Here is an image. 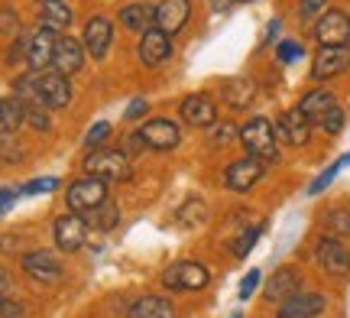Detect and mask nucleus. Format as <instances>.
<instances>
[{
    "mask_svg": "<svg viewBox=\"0 0 350 318\" xmlns=\"http://www.w3.org/2000/svg\"><path fill=\"white\" fill-rule=\"evenodd\" d=\"M240 143L247 146V153L262 159V163H279V137L275 127L266 117H253L240 130Z\"/></svg>",
    "mask_w": 350,
    "mask_h": 318,
    "instance_id": "obj_1",
    "label": "nucleus"
},
{
    "mask_svg": "<svg viewBox=\"0 0 350 318\" xmlns=\"http://www.w3.org/2000/svg\"><path fill=\"white\" fill-rule=\"evenodd\" d=\"M85 172L104 182H126L130 178V156L124 150H91L85 156Z\"/></svg>",
    "mask_w": 350,
    "mask_h": 318,
    "instance_id": "obj_2",
    "label": "nucleus"
},
{
    "mask_svg": "<svg viewBox=\"0 0 350 318\" xmlns=\"http://www.w3.org/2000/svg\"><path fill=\"white\" fill-rule=\"evenodd\" d=\"M107 185L98 176H85V178H75L68 189H65V204L75 211V215H85L91 208H98L100 202H107Z\"/></svg>",
    "mask_w": 350,
    "mask_h": 318,
    "instance_id": "obj_3",
    "label": "nucleus"
},
{
    "mask_svg": "<svg viewBox=\"0 0 350 318\" xmlns=\"http://www.w3.org/2000/svg\"><path fill=\"white\" fill-rule=\"evenodd\" d=\"M211 282V273L195 263V260H175L172 267L163 269V286L165 289H178V293H198Z\"/></svg>",
    "mask_w": 350,
    "mask_h": 318,
    "instance_id": "obj_4",
    "label": "nucleus"
},
{
    "mask_svg": "<svg viewBox=\"0 0 350 318\" xmlns=\"http://www.w3.org/2000/svg\"><path fill=\"white\" fill-rule=\"evenodd\" d=\"M88 221L75 211H68V215L55 217V224H52V237H55V247L62 250V254H75L81 250L88 241Z\"/></svg>",
    "mask_w": 350,
    "mask_h": 318,
    "instance_id": "obj_5",
    "label": "nucleus"
},
{
    "mask_svg": "<svg viewBox=\"0 0 350 318\" xmlns=\"http://www.w3.org/2000/svg\"><path fill=\"white\" fill-rule=\"evenodd\" d=\"M36 85L39 98L49 111H65L72 104V85H68V75H62V72H55V68L36 72Z\"/></svg>",
    "mask_w": 350,
    "mask_h": 318,
    "instance_id": "obj_6",
    "label": "nucleus"
},
{
    "mask_svg": "<svg viewBox=\"0 0 350 318\" xmlns=\"http://www.w3.org/2000/svg\"><path fill=\"white\" fill-rule=\"evenodd\" d=\"M262 172H266V163L262 159H256V156H243V159H234V163L224 169V185L230 191H250L256 182L262 178Z\"/></svg>",
    "mask_w": 350,
    "mask_h": 318,
    "instance_id": "obj_7",
    "label": "nucleus"
},
{
    "mask_svg": "<svg viewBox=\"0 0 350 318\" xmlns=\"http://www.w3.org/2000/svg\"><path fill=\"white\" fill-rule=\"evenodd\" d=\"M314 39L321 46H350V13L325 10L314 23Z\"/></svg>",
    "mask_w": 350,
    "mask_h": 318,
    "instance_id": "obj_8",
    "label": "nucleus"
},
{
    "mask_svg": "<svg viewBox=\"0 0 350 318\" xmlns=\"http://www.w3.org/2000/svg\"><path fill=\"white\" fill-rule=\"evenodd\" d=\"M139 137H143V143H146V150H159V153H165V150H175V146L182 143V130H178L175 120L152 117V120H146V124L139 127Z\"/></svg>",
    "mask_w": 350,
    "mask_h": 318,
    "instance_id": "obj_9",
    "label": "nucleus"
},
{
    "mask_svg": "<svg viewBox=\"0 0 350 318\" xmlns=\"http://www.w3.org/2000/svg\"><path fill=\"white\" fill-rule=\"evenodd\" d=\"M314 260H318V267L325 269L327 276H347L350 273V250L338 237H321L318 247H314Z\"/></svg>",
    "mask_w": 350,
    "mask_h": 318,
    "instance_id": "obj_10",
    "label": "nucleus"
},
{
    "mask_svg": "<svg viewBox=\"0 0 350 318\" xmlns=\"http://www.w3.org/2000/svg\"><path fill=\"white\" fill-rule=\"evenodd\" d=\"M20 267H23V273L29 280L42 282V286H52V282L62 280V263L49 250H29V254H23Z\"/></svg>",
    "mask_w": 350,
    "mask_h": 318,
    "instance_id": "obj_11",
    "label": "nucleus"
},
{
    "mask_svg": "<svg viewBox=\"0 0 350 318\" xmlns=\"http://www.w3.org/2000/svg\"><path fill=\"white\" fill-rule=\"evenodd\" d=\"M347 68H350V46H321L318 55H314L312 78L314 81H327V78H338Z\"/></svg>",
    "mask_w": 350,
    "mask_h": 318,
    "instance_id": "obj_12",
    "label": "nucleus"
},
{
    "mask_svg": "<svg viewBox=\"0 0 350 318\" xmlns=\"http://www.w3.org/2000/svg\"><path fill=\"white\" fill-rule=\"evenodd\" d=\"M275 137L288 146H305V143L312 140V120L301 114L299 107H292L286 114H279L275 120Z\"/></svg>",
    "mask_w": 350,
    "mask_h": 318,
    "instance_id": "obj_13",
    "label": "nucleus"
},
{
    "mask_svg": "<svg viewBox=\"0 0 350 318\" xmlns=\"http://www.w3.org/2000/svg\"><path fill=\"white\" fill-rule=\"evenodd\" d=\"M327 308V299L318 293H295L288 295V299H282L279 302V312H275V318H318L321 312Z\"/></svg>",
    "mask_w": 350,
    "mask_h": 318,
    "instance_id": "obj_14",
    "label": "nucleus"
},
{
    "mask_svg": "<svg viewBox=\"0 0 350 318\" xmlns=\"http://www.w3.org/2000/svg\"><path fill=\"white\" fill-rule=\"evenodd\" d=\"M188 16H191V3H188V0H159V3H156V20H152V26H159L163 33L175 36V33L185 29Z\"/></svg>",
    "mask_w": 350,
    "mask_h": 318,
    "instance_id": "obj_15",
    "label": "nucleus"
},
{
    "mask_svg": "<svg viewBox=\"0 0 350 318\" xmlns=\"http://www.w3.org/2000/svg\"><path fill=\"white\" fill-rule=\"evenodd\" d=\"M85 65V42L75 36H59L55 39V55H52V68L62 75H75Z\"/></svg>",
    "mask_w": 350,
    "mask_h": 318,
    "instance_id": "obj_16",
    "label": "nucleus"
},
{
    "mask_svg": "<svg viewBox=\"0 0 350 318\" xmlns=\"http://www.w3.org/2000/svg\"><path fill=\"white\" fill-rule=\"evenodd\" d=\"M169 55H172L169 33H163L159 26H150V29L139 36V62L150 65V68H156V65H163Z\"/></svg>",
    "mask_w": 350,
    "mask_h": 318,
    "instance_id": "obj_17",
    "label": "nucleus"
},
{
    "mask_svg": "<svg viewBox=\"0 0 350 318\" xmlns=\"http://www.w3.org/2000/svg\"><path fill=\"white\" fill-rule=\"evenodd\" d=\"M178 111H182V120L191 124V127H211L214 120H217V104H214L211 94H188L185 101L178 104Z\"/></svg>",
    "mask_w": 350,
    "mask_h": 318,
    "instance_id": "obj_18",
    "label": "nucleus"
},
{
    "mask_svg": "<svg viewBox=\"0 0 350 318\" xmlns=\"http://www.w3.org/2000/svg\"><path fill=\"white\" fill-rule=\"evenodd\" d=\"M81 42H85L88 55L104 59V55H107V49H111V42H113V23L107 20V16H91V20H88V26H85V36H81Z\"/></svg>",
    "mask_w": 350,
    "mask_h": 318,
    "instance_id": "obj_19",
    "label": "nucleus"
},
{
    "mask_svg": "<svg viewBox=\"0 0 350 318\" xmlns=\"http://www.w3.org/2000/svg\"><path fill=\"white\" fill-rule=\"evenodd\" d=\"M55 39H59V33H52V29H42V26H39L36 33L29 36L26 65H29L33 72H46V68L52 65V55H55Z\"/></svg>",
    "mask_w": 350,
    "mask_h": 318,
    "instance_id": "obj_20",
    "label": "nucleus"
},
{
    "mask_svg": "<svg viewBox=\"0 0 350 318\" xmlns=\"http://www.w3.org/2000/svg\"><path fill=\"white\" fill-rule=\"evenodd\" d=\"M301 286V273L295 267H279L269 276V282H266V289H262V295H266V302H282V299H288V295H295Z\"/></svg>",
    "mask_w": 350,
    "mask_h": 318,
    "instance_id": "obj_21",
    "label": "nucleus"
},
{
    "mask_svg": "<svg viewBox=\"0 0 350 318\" xmlns=\"http://www.w3.org/2000/svg\"><path fill=\"white\" fill-rule=\"evenodd\" d=\"M39 26L52 33H65L72 26V7L65 0H42L39 7Z\"/></svg>",
    "mask_w": 350,
    "mask_h": 318,
    "instance_id": "obj_22",
    "label": "nucleus"
},
{
    "mask_svg": "<svg viewBox=\"0 0 350 318\" xmlns=\"http://www.w3.org/2000/svg\"><path fill=\"white\" fill-rule=\"evenodd\" d=\"M221 94H224V101L234 107V111H247L256 98V85H253L250 78H227L224 85H221Z\"/></svg>",
    "mask_w": 350,
    "mask_h": 318,
    "instance_id": "obj_23",
    "label": "nucleus"
},
{
    "mask_svg": "<svg viewBox=\"0 0 350 318\" xmlns=\"http://www.w3.org/2000/svg\"><path fill=\"white\" fill-rule=\"evenodd\" d=\"M117 20L130 33H146L152 20H156V7H150V3H126V7H120Z\"/></svg>",
    "mask_w": 350,
    "mask_h": 318,
    "instance_id": "obj_24",
    "label": "nucleus"
},
{
    "mask_svg": "<svg viewBox=\"0 0 350 318\" xmlns=\"http://www.w3.org/2000/svg\"><path fill=\"white\" fill-rule=\"evenodd\" d=\"M126 318H175V306L163 295H143L126 308Z\"/></svg>",
    "mask_w": 350,
    "mask_h": 318,
    "instance_id": "obj_25",
    "label": "nucleus"
},
{
    "mask_svg": "<svg viewBox=\"0 0 350 318\" xmlns=\"http://www.w3.org/2000/svg\"><path fill=\"white\" fill-rule=\"evenodd\" d=\"M334 104H338V98H334V91H327V88H314V91H308V94H305V98L299 101V111H301L305 117H308L312 124H318V120H321V117H325L327 111L334 107Z\"/></svg>",
    "mask_w": 350,
    "mask_h": 318,
    "instance_id": "obj_26",
    "label": "nucleus"
},
{
    "mask_svg": "<svg viewBox=\"0 0 350 318\" xmlns=\"http://www.w3.org/2000/svg\"><path fill=\"white\" fill-rule=\"evenodd\" d=\"M26 124V111L20 98H0V137H13Z\"/></svg>",
    "mask_w": 350,
    "mask_h": 318,
    "instance_id": "obj_27",
    "label": "nucleus"
},
{
    "mask_svg": "<svg viewBox=\"0 0 350 318\" xmlns=\"http://www.w3.org/2000/svg\"><path fill=\"white\" fill-rule=\"evenodd\" d=\"M88 221V228L91 230H98V234H104V230H111L117 228V221H120V208L107 198V202H100L98 208H91V211H85L81 215Z\"/></svg>",
    "mask_w": 350,
    "mask_h": 318,
    "instance_id": "obj_28",
    "label": "nucleus"
},
{
    "mask_svg": "<svg viewBox=\"0 0 350 318\" xmlns=\"http://www.w3.org/2000/svg\"><path fill=\"white\" fill-rule=\"evenodd\" d=\"M325 230L327 237H350V208H331L325 215Z\"/></svg>",
    "mask_w": 350,
    "mask_h": 318,
    "instance_id": "obj_29",
    "label": "nucleus"
},
{
    "mask_svg": "<svg viewBox=\"0 0 350 318\" xmlns=\"http://www.w3.org/2000/svg\"><path fill=\"white\" fill-rule=\"evenodd\" d=\"M175 221H178L182 228H195V224H201V221H204V202H201V198H185V204L178 208Z\"/></svg>",
    "mask_w": 350,
    "mask_h": 318,
    "instance_id": "obj_30",
    "label": "nucleus"
},
{
    "mask_svg": "<svg viewBox=\"0 0 350 318\" xmlns=\"http://www.w3.org/2000/svg\"><path fill=\"white\" fill-rule=\"evenodd\" d=\"M23 111H26V124L33 130H39V133H46V130L52 127V120H49V107L46 104H23Z\"/></svg>",
    "mask_w": 350,
    "mask_h": 318,
    "instance_id": "obj_31",
    "label": "nucleus"
},
{
    "mask_svg": "<svg viewBox=\"0 0 350 318\" xmlns=\"http://www.w3.org/2000/svg\"><path fill=\"white\" fill-rule=\"evenodd\" d=\"M347 163H350V153H347V156H340V159H338V163H334V165H327L325 172H321V176L314 178L312 185H308V195H318V191H325L327 185L334 182V176H338V172H340V169H344V165H347Z\"/></svg>",
    "mask_w": 350,
    "mask_h": 318,
    "instance_id": "obj_32",
    "label": "nucleus"
},
{
    "mask_svg": "<svg viewBox=\"0 0 350 318\" xmlns=\"http://www.w3.org/2000/svg\"><path fill=\"white\" fill-rule=\"evenodd\" d=\"M318 127L325 130V133H331V137H338L340 130H344V111H340L338 104H334V107H331V111H327V114L318 120Z\"/></svg>",
    "mask_w": 350,
    "mask_h": 318,
    "instance_id": "obj_33",
    "label": "nucleus"
},
{
    "mask_svg": "<svg viewBox=\"0 0 350 318\" xmlns=\"http://www.w3.org/2000/svg\"><path fill=\"white\" fill-rule=\"evenodd\" d=\"M107 137H111V124H107V120H98L94 127L88 130L85 146H88V150H98L100 143H107Z\"/></svg>",
    "mask_w": 350,
    "mask_h": 318,
    "instance_id": "obj_34",
    "label": "nucleus"
},
{
    "mask_svg": "<svg viewBox=\"0 0 350 318\" xmlns=\"http://www.w3.org/2000/svg\"><path fill=\"white\" fill-rule=\"evenodd\" d=\"M260 234H262V224H260V228L243 230V237H240V241L234 243V256H240V260H243V256H247V254L253 250V243L260 241Z\"/></svg>",
    "mask_w": 350,
    "mask_h": 318,
    "instance_id": "obj_35",
    "label": "nucleus"
},
{
    "mask_svg": "<svg viewBox=\"0 0 350 318\" xmlns=\"http://www.w3.org/2000/svg\"><path fill=\"white\" fill-rule=\"evenodd\" d=\"M13 33H20V16L16 10L0 3V36H13Z\"/></svg>",
    "mask_w": 350,
    "mask_h": 318,
    "instance_id": "obj_36",
    "label": "nucleus"
},
{
    "mask_svg": "<svg viewBox=\"0 0 350 318\" xmlns=\"http://www.w3.org/2000/svg\"><path fill=\"white\" fill-rule=\"evenodd\" d=\"M275 55H279V62H299V55H301V46L295 42V39H282L279 46H275Z\"/></svg>",
    "mask_w": 350,
    "mask_h": 318,
    "instance_id": "obj_37",
    "label": "nucleus"
},
{
    "mask_svg": "<svg viewBox=\"0 0 350 318\" xmlns=\"http://www.w3.org/2000/svg\"><path fill=\"white\" fill-rule=\"evenodd\" d=\"M55 189H59V178L46 176V178H33V182H26L23 189H20V195H39V191H55Z\"/></svg>",
    "mask_w": 350,
    "mask_h": 318,
    "instance_id": "obj_38",
    "label": "nucleus"
},
{
    "mask_svg": "<svg viewBox=\"0 0 350 318\" xmlns=\"http://www.w3.org/2000/svg\"><path fill=\"white\" fill-rule=\"evenodd\" d=\"M211 127H214L211 130V140L214 143H230V140H237V137H240L234 124H217V120H214Z\"/></svg>",
    "mask_w": 350,
    "mask_h": 318,
    "instance_id": "obj_39",
    "label": "nucleus"
},
{
    "mask_svg": "<svg viewBox=\"0 0 350 318\" xmlns=\"http://www.w3.org/2000/svg\"><path fill=\"white\" fill-rule=\"evenodd\" d=\"M29 36H33V33H23V36L10 46V55H7V62H10V65L20 62V59H26V52H29Z\"/></svg>",
    "mask_w": 350,
    "mask_h": 318,
    "instance_id": "obj_40",
    "label": "nucleus"
},
{
    "mask_svg": "<svg viewBox=\"0 0 350 318\" xmlns=\"http://www.w3.org/2000/svg\"><path fill=\"white\" fill-rule=\"evenodd\" d=\"M260 269H250L247 276H243V282H240V299H250L253 293H256V286H260Z\"/></svg>",
    "mask_w": 350,
    "mask_h": 318,
    "instance_id": "obj_41",
    "label": "nucleus"
},
{
    "mask_svg": "<svg viewBox=\"0 0 350 318\" xmlns=\"http://www.w3.org/2000/svg\"><path fill=\"white\" fill-rule=\"evenodd\" d=\"M327 7V0H301L299 3V16L301 20H312L314 13H321Z\"/></svg>",
    "mask_w": 350,
    "mask_h": 318,
    "instance_id": "obj_42",
    "label": "nucleus"
},
{
    "mask_svg": "<svg viewBox=\"0 0 350 318\" xmlns=\"http://www.w3.org/2000/svg\"><path fill=\"white\" fill-rule=\"evenodd\" d=\"M126 156H137L139 150H146V143H143V137H139V130H133V133H126L124 146H120Z\"/></svg>",
    "mask_w": 350,
    "mask_h": 318,
    "instance_id": "obj_43",
    "label": "nucleus"
},
{
    "mask_svg": "<svg viewBox=\"0 0 350 318\" xmlns=\"http://www.w3.org/2000/svg\"><path fill=\"white\" fill-rule=\"evenodd\" d=\"M0 318H23V306H16L10 295H0Z\"/></svg>",
    "mask_w": 350,
    "mask_h": 318,
    "instance_id": "obj_44",
    "label": "nucleus"
},
{
    "mask_svg": "<svg viewBox=\"0 0 350 318\" xmlns=\"http://www.w3.org/2000/svg\"><path fill=\"white\" fill-rule=\"evenodd\" d=\"M143 114H150V101H143V98H137V101L130 104L124 111V120H139Z\"/></svg>",
    "mask_w": 350,
    "mask_h": 318,
    "instance_id": "obj_45",
    "label": "nucleus"
},
{
    "mask_svg": "<svg viewBox=\"0 0 350 318\" xmlns=\"http://www.w3.org/2000/svg\"><path fill=\"white\" fill-rule=\"evenodd\" d=\"M0 153H3V159H7V163H20V159H23V146L3 140V143H0Z\"/></svg>",
    "mask_w": 350,
    "mask_h": 318,
    "instance_id": "obj_46",
    "label": "nucleus"
},
{
    "mask_svg": "<svg viewBox=\"0 0 350 318\" xmlns=\"http://www.w3.org/2000/svg\"><path fill=\"white\" fill-rule=\"evenodd\" d=\"M16 195L20 191H13V189H0V215H7L13 208V202H16Z\"/></svg>",
    "mask_w": 350,
    "mask_h": 318,
    "instance_id": "obj_47",
    "label": "nucleus"
},
{
    "mask_svg": "<svg viewBox=\"0 0 350 318\" xmlns=\"http://www.w3.org/2000/svg\"><path fill=\"white\" fill-rule=\"evenodd\" d=\"M10 289H13V276L0 267V295H10Z\"/></svg>",
    "mask_w": 350,
    "mask_h": 318,
    "instance_id": "obj_48",
    "label": "nucleus"
},
{
    "mask_svg": "<svg viewBox=\"0 0 350 318\" xmlns=\"http://www.w3.org/2000/svg\"><path fill=\"white\" fill-rule=\"evenodd\" d=\"M279 26H282V23H279V20H273V23H269V29H266V36H262V42H273L275 33H279Z\"/></svg>",
    "mask_w": 350,
    "mask_h": 318,
    "instance_id": "obj_49",
    "label": "nucleus"
},
{
    "mask_svg": "<svg viewBox=\"0 0 350 318\" xmlns=\"http://www.w3.org/2000/svg\"><path fill=\"white\" fill-rule=\"evenodd\" d=\"M230 3H234V0H211V7H214V10H217V13H221V10H227Z\"/></svg>",
    "mask_w": 350,
    "mask_h": 318,
    "instance_id": "obj_50",
    "label": "nucleus"
},
{
    "mask_svg": "<svg viewBox=\"0 0 350 318\" xmlns=\"http://www.w3.org/2000/svg\"><path fill=\"white\" fill-rule=\"evenodd\" d=\"M237 3H250V0H237Z\"/></svg>",
    "mask_w": 350,
    "mask_h": 318,
    "instance_id": "obj_51",
    "label": "nucleus"
},
{
    "mask_svg": "<svg viewBox=\"0 0 350 318\" xmlns=\"http://www.w3.org/2000/svg\"><path fill=\"white\" fill-rule=\"evenodd\" d=\"M234 318H240V315H234Z\"/></svg>",
    "mask_w": 350,
    "mask_h": 318,
    "instance_id": "obj_52",
    "label": "nucleus"
},
{
    "mask_svg": "<svg viewBox=\"0 0 350 318\" xmlns=\"http://www.w3.org/2000/svg\"><path fill=\"white\" fill-rule=\"evenodd\" d=\"M39 3H42V0H39Z\"/></svg>",
    "mask_w": 350,
    "mask_h": 318,
    "instance_id": "obj_53",
    "label": "nucleus"
}]
</instances>
